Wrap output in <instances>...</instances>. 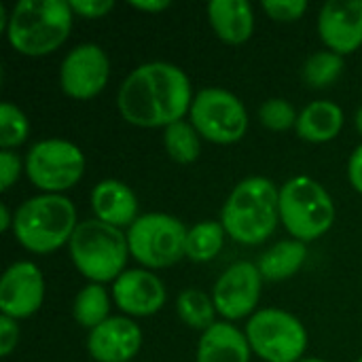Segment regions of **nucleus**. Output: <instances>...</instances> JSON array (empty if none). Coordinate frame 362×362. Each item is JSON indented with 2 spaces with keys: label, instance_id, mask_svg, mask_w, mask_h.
I'll list each match as a JSON object with an SVG mask.
<instances>
[{
  "label": "nucleus",
  "instance_id": "nucleus-10",
  "mask_svg": "<svg viewBox=\"0 0 362 362\" xmlns=\"http://www.w3.org/2000/svg\"><path fill=\"white\" fill-rule=\"evenodd\" d=\"M189 121L202 140L229 146L240 142L248 132V110L244 102L221 87H206L195 93Z\"/></svg>",
  "mask_w": 362,
  "mask_h": 362
},
{
  "label": "nucleus",
  "instance_id": "nucleus-37",
  "mask_svg": "<svg viewBox=\"0 0 362 362\" xmlns=\"http://www.w3.org/2000/svg\"><path fill=\"white\" fill-rule=\"evenodd\" d=\"M299 362H327V361H322V358H314V356H305V358H301Z\"/></svg>",
  "mask_w": 362,
  "mask_h": 362
},
{
  "label": "nucleus",
  "instance_id": "nucleus-26",
  "mask_svg": "<svg viewBox=\"0 0 362 362\" xmlns=\"http://www.w3.org/2000/svg\"><path fill=\"white\" fill-rule=\"evenodd\" d=\"M344 66H346V62L341 55H337L329 49H322V51L312 53L303 62L301 78L312 89H325V87H331L341 76Z\"/></svg>",
  "mask_w": 362,
  "mask_h": 362
},
{
  "label": "nucleus",
  "instance_id": "nucleus-13",
  "mask_svg": "<svg viewBox=\"0 0 362 362\" xmlns=\"http://www.w3.org/2000/svg\"><path fill=\"white\" fill-rule=\"evenodd\" d=\"M45 303V276L32 261L11 263L0 278V314L13 320L34 316Z\"/></svg>",
  "mask_w": 362,
  "mask_h": 362
},
{
  "label": "nucleus",
  "instance_id": "nucleus-34",
  "mask_svg": "<svg viewBox=\"0 0 362 362\" xmlns=\"http://www.w3.org/2000/svg\"><path fill=\"white\" fill-rule=\"evenodd\" d=\"M127 4H129L132 8H136V11L153 13V15L163 13V11H168V8L172 6V2H170V0H129Z\"/></svg>",
  "mask_w": 362,
  "mask_h": 362
},
{
  "label": "nucleus",
  "instance_id": "nucleus-25",
  "mask_svg": "<svg viewBox=\"0 0 362 362\" xmlns=\"http://www.w3.org/2000/svg\"><path fill=\"white\" fill-rule=\"evenodd\" d=\"M202 142H204L202 136L187 119L163 129V148L168 157L180 165H189L199 159Z\"/></svg>",
  "mask_w": 362,
  "mask_h": 362
},
{
  "label": "nucleus",
  "instance_id": "nucleus-35",
  "mask_svg": "<svg viewBox=\"0 0 362 362\" xmlns=\"http://www.w3.org/2000/svg\"><path fill=\"white\" fill-rule=\"evenodd\" d=\"M13 221H15V214H11L6 204H0V231L13 233Z\"/></svg>",
  "mask_w": 362,
  "mask_h": 362
},
{
  "label": "nucleus",
  "instance_id": "nucleus-7",
  "mask_svg": "<svg viewBox=\"0 0 362 362\" xmlns=\"http://www.w3.org/2000/svg\"><path fill=\"white\" fill-rule=\"evenodd\" d=\"M129 255L144 269H168L187 257L185 223L165 212L140 214L138 221L125 231Z\"/></svg>",
  "mask_w": 362,
  "mask_h": 362
},
{
  "label": "nucleus",
  "instance_id": "nucleus-12",
  "mask_svg": "<svg viewBox=\"0 0 362 362\" xmlns=\"http://www.w3.org/2000/svg\"><path fill=\"white\" fill-rule=\"evenodd\" d=\"M263 276L259 267L250 261H238L229 265L212 288V299L218 316L225 322L248 320L257 314V305L263 291Z\"/></svg>",
  "mask_w": 362,
  "mask_h": 362
},
{
  "label": "nucleus",
  "instance_id": "nucleus-33",
  "mask_svg": "<svg viewBox=\"0 0 362 362\" xmlns=\"http://www.w3.org/2000/svg\"><path fill=\"white\" fill-rule=\"evenodd\" d=\"M348 180L352 189L362 195V144H358L348 159Z\"/></svg>",
  "mask_w": 362,
  "mask_h": 362
},
{
  "label": "nucleus",
  "instance_id": "nucleus-21",
  "mask_svg": "<svg viewBox=\"0 0 362 362\" xmlns=\"http://www.w3.org/2000/svg\"><path fill=\"white\" fill-rule=\"evenodd\" d=\"M308 261V246L299 240H282L259 257V272L267 282H282L299 274Z\"/></svg>",
  "mask_w": 362,
  "mask_h": 362
},
{
  "label": "nucleus",
  "instance_id": "nucleus-6",
  "mask_svg": "<svg viewBox=\"0 0 362 362\" xmlns=\"http://www.w3.org/2000/svg\"><path fill=\"white\" fill-rule=\"evenodd\" d=\"M335 216V202L318 180L295 176L280 187V223L293 240L316 242L333 227Z\"/></svg>",
  "mask_w": 362,
  "mask_h": 362
},
{
  "label": "nucleus",
  "instance_id": "nucleus-32",
  "mask_svg": "<svg viewBox=\"0 0 362 362\" xmlns=\"http://www.w3.org/2000/svg\"><path fill=\"white\" fill-rule=\"evenodd\" d=\"M19 344V322L0 314V356L6 358Z\"/></svg>",
  "mask_w": 362,
  "mask_h": 362
},
{
  "label": "nucleus",
  "instance_id": "nucleus-24",
  "mask_svg": "<svg viewBox=\"0 0 362 362\" xmlns=\"http://www.w3.org/2000/svg\"><path fill=\"white\" fill-rule=\"evenodd\" d=\"M176 314H178L180 322H185L189 329H195L202 333L218 322L216 320L218 312H216L212 295H208L199 288H185L176 297Z\"/></svg>",
  "mask_w": 362,
  "mask_h": 362
},
{
  "label": "nucleus",
  "instance_id": "nucleus-17",
  "mask_svg": "<svg viewBox=\"0 0 362 362\" xmlns=\"http://www.w3.org/2000/svg\"><path fill=\"white\" fill-rule=\"evenodd\" d=\"M91 210L93 218L112 225L117 229L132 227L140 216V204L132 187L123 180L106 178L91 189Z\"/></svg>",
  "mask_w": 362,
  "mask_h": 362
},
{
  "label": "nucleus",
  "instance_id": "nucleus-14",
  "mask_svg": "<svg viewBox=\"0 0 362 362\" xmlns=\"http://www.w3.org/2000/svg\"><path fill=\"white\" fill-rule=\"evenodd\" d=\"M112 301L129 318H148L163 310L168 291L163 280L144 267L125 269L112 282Z\"/></svg>",
  "mask_w": 362,
  "mask_h": 362
},
{
  "label": "nucleus",
  "instance_id": "nucleus-28",
  "mask_svg": "<svg viewBox=\"0 0 362 362\" xmlns=\"http://www.w3.org/2000/svg\"><path fill=\"white\" fill-rule=\"evenodd\" d=\"M299 112L286 98H269L259 108V121L269 132H288L297 125Z\"/></svg>",
  "mask_w": 362,
  "mask_h": 362
},
{
  "label": "nucleus",
  "instance_id": "nucleus-29",
  "mask_svg": "<svg viewBox=\"0 0 362 362\" xmlns=\"http://www.w3.org/2000/svg\"><path fill=\"white\" fill-rule=\"evenodd\" d=\"M261 8L265 11L269 19L278 23H293L305 15L308 2L305 0H265Z\"/></svg>",
  "mask_w": 362,
  "mask_h": 362
},
{
  "label": "nucleus",
  "instance_id": "nucleus-18",
  "mask_svg": "<svg viewBox=\"0 0 362 362\" xmlns=\"http://www.w3.org/2000/svg\"><path fill=\"white\" fill-rule=\"evenodd\" d=\"M252 348L244 331L233 322H216L202 333L197 341L195 362H250Z\"/></svg>",
  "mask_w": 362,
  "mask_h": 362
},
{
  "label": "nucleus",
  "instance_id": "nucleus-27",
  "mask_svg": "<svg viewBox=\"0 0 362 362\" xmlns=\"http://www.w3.org/2000/svg\"><path fill=\"white\" fill-rule=\"evenodd\" d=\"M30 136V121L25 112L13 102L0 104V148L17 151Z\"/></svg>",
  "mask_w": 362,
  "mask_h": 362
},
{
  "label": "nucleus",
  "instance_id": "nucleus-20",
  "mask_svg": "<svg viewBox=\"0 0 362 362\" xmlns=\"http://www.w3.org/2000/svg\"><path fill=\"white\" fill-rule=\"evenodd\" d=\"M346 123V115L339 104L331 100H314L299 110L295 132L301 140L312 144H325L335 140Z\"/></svg>",
  "mask_w": 362,
  "mask_h": 362
},
{
  "label": "nucleus",
  "instance_id": "nucleus-2",
  "mask_svg": "<svg viewBox=\"0 0 362 362\" xmlns=\"http://www.w3.org/2000/svg\"><path fill=\"white\" fill-rule=\"evenodd\" d=\"M221 223L238 244H263L280 225V189L267 176H248L227 195Z\"/></svg>",
  "mask_w": 362,
  "mask_h": 362
},
{
  "label": "nucleus",
  "instance_id": "nucleus-36",
  "mask_svg": "<svg viewBox=\"0 0 362 362\" xmlns=\"http://www.w3.org/2000/svg\"><path fill=\"white\" fill-rule=\"evenodd\" d=\"M354 127H356V132L361 134L362 138V104L356 108V112H354Z\"/></svg>",
  "mask_w": 362,
  "mask_h": 362
},
{
  "label": "nucleus",
  "instance_id": "nucleus-3",
  "mask_svg": "<svg viewBox=\"0 0 362 362\" xmlns=\"http://www.w3.org/2000/svg\"><path fill=\"white\" fill-rule=\"evenodd\" d=\"M74 13L66 0H19L8 13L6 40L25 57H45L68 40Z\"/></svg>",
  "mask_w": 362,
  "mask_h": 362
},
{
  "label": "nucleus",
  "instance_id": "nucleus-8",
  "mask_svg": "<svg viewBox=\"0 0 362 362\" xmlns=\"http://www.w3.org/2000/svg\"><path fill=\"white\" fill-rule=\"evenodd\" d=\"M23 165L28 180L40 193L64 195L85 176L87 159L74 142L64 138H45L28 148Z\"/></svg>",
  "mask_w": 362,
  "mask_h": 362
},
{
  "label": "nucleus",
  "instance_id": "nucleus-15",
  "mask_svg": "<svg viewBox=\"0 0 362 362\" xmlns=\"http://www.w3.org/2000/svg\"><path fill=\"white\" fill-rule=\"evenodd\" d=\"M318 36L341 57L362 47V0H329L318 13Z\"/></svg>",
  "mask_w": 362,
  "mask_h": 362
},
{
  "label": "nucleus",
  "instance_id": "nucleus-38",
  "mask_svg": "<svg viewBox=\"0 0 362 362\" xmlns=\"http://www.w3.org/2000/svg\"><path fill=\"white\" fill-rule=\"evenodd\" d=\"M356 362H362V356H361V358H358V361H356Z\"/></svg>",
  "mask_w": 362,
  "mask_h": 362
},
{
  "label": "nucleus",
  "instance_id": "nucleus-22",
  "mask_svg": "<svg viewBox=\"0 0 362 362\" xmlns=\"http://www.w3.org/2000/svg\"><path fill=\"white\" fill-rule=\"evenodd\" d=\"M110 305H112V295L104 288V284L89 282L76 293L72 301V316L78 327L93 331L95 327H100L110 318Z\"/></svg>",
  "mask_w": 362,
  "mask_h": 362
},
{
  "label": "nucleus",
  "instance_id": "nucleus-5",
  "mask_svg": "<svg viewBox=\"0 0 362 362\" xmlns=\"http://www.w3.org/2000/svg\"><path fill=\"white\" fill-rule=\"evenodd\" d=\"M70 261L74 269L93 284L115 282L127 265V233L98 218L78 223L70 244Z\"/></svg>",
  "mask_w": 362,
  "mask_h": 362
},
{
  "label": "nucleus",
  "instance_id": "nucleus-30",
  "mask_svg": "<svg viewBox=\"0 0 362 362\" xmlns=\"http://www.w3.org/2000/svg\"><path fill=\"white\" fill-rule=\"evenodd\" d=\"M25 174L23 159L17 151H0V191H8L21 176Z\"/></svg>",
  "mask_w": 362,
  "mask_h": 362
},
{
  "label": "nucleus",
  "instance_id": "nucleus-16",
  "mask_svg": "<svg viewBox=\"0 0 362 362\" xmlns=\"http://www.w3.org/2000/svg\"><path fill=\"white\" fill-rule=\"evenodd\" d=\"M140 348L142 329L129 316H110L87 335V352L95 362H134Z\"/></svg>",
  "mask_w": 362,
  "mask_h": 362
},
{
  "label": "nucleus",
  "instance_id": "nucleus-31",
  "mask_svg": "<svg viewBox=\"0 0 362 362\" xmlns=\"http://www.w3.org/2000/svg\"><path fill=\"white\" fill-rule=\"evenodd\" d=\"M68 2L74 17H83V19H102L115 8L112 0H68Z\"/></svg>",
  "mask_w": 362,
  "mask_h": 362
},
{
  "label": "nucleus",
  "instance_id": "nucleus-23",
  "mask_svg": "<svg viewBox=\"0 0 362 362\" xmlns=\"http://www.w3.org/2000/svg\"><path fill=\"white\" fill-rule=\"evenodd\" d=\"M227 231L221 221H199L187 233V259L193 263L214 261L225 246Z\"/></svg>",
  "mask_w": 362,
  "mask_h": 362
},
{
  "label": "nucleus",
  "instance_id": "nucleus-19",
  "mask_svg": "<svg viewBox=\"0 0 362 362\" xmlns=\"http://www.w3.org/2000/svg\"><path fill=\"white\" fill-rule=\"evenodd\" d=\"M212 32L225 45H244L255 34V11L246 0H212L208 4Z\"/></svg>",
  "mask_w": 362,
  "mask_h": 362
},
{
  "label": "nucleus",
  "instance_id": "nucleus-9",
  "mask_svg": "<svg viewBox=\"0 0 362 362\" xmlns=\"http://www.w3.org/2000/svg\"><path fill=\"white\" fill-rule=\"evenodd\" d=\"M252 354L263 362H299L308 352L305 325L286 310L265 308L252 314L244 329Z\"/></svg>",
  "mask_w": 362,
  "mask_h": 362
},
{
  "label": "nucleus",
  "instance_id": "nucleus-1",
  "mask_svg": "<svg viewBox=\"0 0 362 362\" xmlns=\"http://www.w3.org/2000/svg\"><path fill=\"white\" fill-rule=\"evenodd\" d=\"M191 78L170 62H144L136 66L117 91L119 115L134 127H170L187 119L193 104Z\"/></svg>",
  "mask_w": 362,
  "mask_h": 362
},
{
  "label": "nucleus",
  "instance_id": "nucleus-11",
  "mask_svg": "<svg viewBox=\"0 0 362 362\" xmlns=\"http://www.w3.org/2000/svg\"><path fill=\"white\" fill-rule=\"evenodd\" d=\"M110 81V57L95 42L72 47L59 66V89L64 95L87 102L98 98Z\"/></svg>",
  "mask_w": 362,
  "mask_h": 362
},
{
  "label": "nucleus",
  "instance_id": "nucleus-4",
  "mask_svg": "<svg viewBox=\"0 0 362 362\" xmlns=\"http://www.w3.org/2000/svg\"><path fill=\"white\" fill-rule=\"evenodd\" d=\"M13 235L32 255H51L70 244L78 216L70 197L38 193L28 197L13 212Z\"/></svg>",
  "mask_w": 362,
  "mask_h": 362
}]
</instances>
